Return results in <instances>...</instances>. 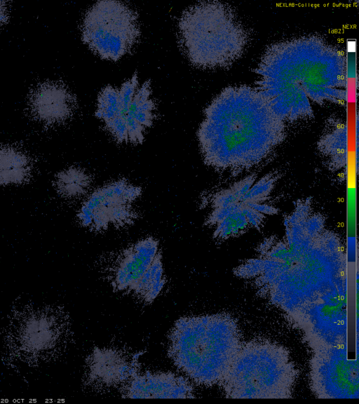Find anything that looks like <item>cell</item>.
I'll list each match as a JSON object with an SVG mask.
<instances>
[{"label": "cell", "instance_id": "1", "mask_svg": "<svg viewBox=\"0 0 359 404\" xmlns=\"http://www.w3.org/2000/svg\"><path fill=\"white\" fill-rule=\"evenodd\" d=\"M234 274L253 280L259 295L291 318L325 293L346 286V253L323 215L301 200L285 217L283 234L264 239Z\"/></svg>", "mask_w": 359, "mask_h": 404}, {"label": "cell", "instance_id": "2", "mask_svg": "<svg viewBox=\"0 0 359 404\" xmlns=\"http://www.w3.org/2000/svg\"><path fill=\"white\" fill-rule=\"evenodd\" d=\"M255 88L285 121L308 119L314 107L346 98V61L336 46L316 36L269 46L255 70Z\"/></svg>", "mask_w": 359, "mask_h": 404}, {"label": "cell", "instance_id": "3", "mask_svg": "<svg viewBox=\"0 0 359 404\" xmlns=\"http://www.w3.org/2000/svg\"><path fill=\"white\" fill-rule=\"evenodd\" d=\"M285 123L255 87L225 88L205 109L197 132L204 161L227 173L250 170L282 144Z\"/></svg>", "mask_w": 359, "mask_h": 404}, {"label": "cell", "instance_id": "4", "mask_svg": "<svg viewBox=\"0 0 359 404\" xmlns=\"http://www.w3.org/2000/svg\"><path fill=\"white\" fill-rule=\"evenodd\" d=\"M242 343L230 314L184 316L169 332L168 355L192 382L220 386Z\"/></svg>", "mask_w": 359, "mask_h": 404}, {"label": "cell", "instance_id": "5", "mask_svg": "<svg viewBox=\"0 0 359 404\" xmlns=\"http://www.w3.org/2000/svg\"><path fill=\"white\" fill-rule=\"evenodd\" d=\"M180 48L190 63L204 69L232 66L245 52L249 35L231 7L219 1L192 5L177 20Z\"/></svg>", "mask_w": 359, "mask_h": 404}, {"label": "cell", "instance_id": "6", "mask_svg": "<svg viewBox=\"0 0 359 404\" xmlns=\"http://www.w3.org/2000/svg\"><path fill=\"white\" fill-rule=\"evenodd\" d=\"M297 376L286 347L255 339L243 342L220 387L231 398H290Z\"/></svg>", "mask_w": 359, "mask_h": 404}, {"label": "cell", "instance_id": "7", "mask_svg": "<svg viewBox=\"0 0 359 404\" xmlns=\"http://www.w3.org/2000/svg\"><path fill=\"white\" fill-rule=\"evenodd\" d=\"M278 180L275 173L250 174L212 194L206 224L213 237L224 241L261 229L278 212L273 194Z\"/></svg>", "mask_w": 359, "mask_h": 404}, {"label": "cell", "instance_id": "8", "mask_svg": "<svg viewBox=\"0 0 359 404\" xmlns=\"http://www.w3.org/2000/svg\"><path fill=\"white\" fill-rule=\"evenodd\" d=\"M81 39L102 59L117 61L129 53L140 36L136 11L121 1L101 0L86 12L81 26Z\"/></svg>", "mask_w": 359, "mask_h": 404}, {"label": "cell", "instance_id": "9", "mask_svg": "<svg viewBox=\"0 0 359 404\" xmlns=\"http://www.w3.org/2000/svg\"><path fill=\"white\" fill-rule=\"evenodd\" d=\"M310 388L318 398H358V365L346 344L310 346Z\"/></svg>", "mask_w": 359, "mask_h": 404}, {"label": "cell", "instance_id": "10", "mask_svg": "<svg viewBox=\"0 0 359 404\" xmlns=\"http://www.w3.org/2000/svg\"><path fill=\"white\" fill-rule=\"evenodd\" d=\"M309 346L346 344V286L330 290L290 318Z\"/></svg>", "mask_w": 359, "mask_h": 404}, {"label": "cell", "instance_id": "11", "mask_svg": "<svg viewBox=\"0 0 359 404\" xmlns=\"http://www.w3.org/2000/svg\"><path fill=\"white\" fill-rule=\"evenodd\" d=\"M142 354L119 348H95L86 360L85 384L91 391H119L142 370Z\"/></svg>", "mask_w": 359, "mask_h": 404}, {"label": "cell", "instance_id": "12", "mask_svg": "<svg viewBox=\"0 0 359 404\" xmlns=\"http://www.w3.org/2000/svg\"><path fill=\"white\" fill-rule=\"evenodd\" d=\"M160 251L156 238L142 239L109 258L103 274L115 292L130 295Z\"/></svg>", "mask_w": 359, "mask_h": 404}, {"label": "cell", "instance_id": "13", "mask_svg": "<svg viewBox=\"0 0 359 404\" xmlns=\"http://www.w3.org/2000/svg\"><path fill=\"white\" fill-rule=\"evenodd\" d=\"M128 398H189L194 389L189 379L171 372L140 371L118 391Z\"/></svg>", "mask_w": 359, "mask_h": 404}, {"label": "cell", "instance_id": "14", "mask_svg": "<svg viewBox=\"0 0 359 404\" xmlns=\"http://www.w3.org/2000/svg\"><path fill=\"white\" fill-rule=\"evenodd\" d=\"M28 105L36 119L44 123L53 124L63 122L73 115L76 100L64 83L46 81L31 92Z\"/></svg>", "mask_w": 359, "mask_h": 404}, {"label": "cell", "instance_id": "15", "mask_svg": "<svg viewBox=\"0 0 359 404\" xmlns=\"http://www.w3.org/2000/svg\"><path fill=\"white\" fill-rule=\"evenodd\" d=\"M151 95V81L147 80L138 86L129 105L126 125L128 142L132 144L142 142L146 129L156 118V105Z\"/></svg>", "mask_w": 359, "mask_h": 404}, {"label": "cell", "instance_id": "16", "mask_svg": "<svg viewBox=\"0 0 359 404\" xmlns=\"http://www.w3.org/2000/svg\"><path fill=\"white\" fill-rule=\"evenodd\" d=\"M346 123L344 119L332 120L318 142L319 152L334 170H342L347 165L349 141Z\"/></svg>", "mask_w": 359, "mask_h": 404}, {"label": "cell", "instance_id": "17", "mask_svg": "<svg viewBox=\"0 0 359 404\" xmlns=\"http://www.w3.org/2000/svg\"><path fill=\"white\" fill-rule=\"evenodd\" d=\"M165 283L162 255L160 251L135 285L130 296L141 303L151 304L162 291Z\"/></svg>", "mask_w": 359, "mask_h": 404}, {"label": "cell", "instance_id": "18", "mask_svg": "<svg viewBox=\"0 0 359 404\" xmlns=\"http://www.w3.org/2000/svg\"><path fill=\"white\" fill-rule=\"evenodd\" d=\"M29 170L27 157L11 147H0V183L17 184L23 181Z\"/></svg>", "mask_w": 359, "mask_h": 404}, {"label": "cell", "instance_id": "19", "mask_svg": "<svg viewBox=\"0 0 359 404\" xmlns=\"http://www.w3.org/2000/svg\"><path fill=\"white\" fill-rule=\"evenodd\" d=\"M137 73L125 81L119 90V111L117 116L109 124L105 126L114 139L120 143L128 142L126 119L132 98L138 88Z\"/></svg>", "mask_w": 359, "mask_h": 404}, {"label": "cell", "instance_id": "20", "mask_svg": "<svg viewBox=\"0 0 359 404\" xmlns=\"http://www.w3.org/2000/svg\"><path fill=\"white\" fill-rule=\"evenodd\" d=\"M119 111V90L110 85L103 88L98 94L95 116L103 121L104 126L117 116Z\"/></svg>", "mask_w": 359, "mask_h": 404}, {"label": "cell", "instance_id": "21", "mask_svg": "<svg viewBox=\"0 0 359 404\" xmlns=\"http://www.w3.org/2000/svg\"><path fill=\"white\" fill-rule=\"evenodd\" d=\"M87 175L78 168H69L57 178V185L65 195L74 196L81 194L88 186Z\"/></svg>", "mask_w": 359, "mask_h": 404}, {"label": "cell", "instance_id": "22", "mask_svg": "<svg viewBox=\"0 0 359 404\" xmlns=\"http://www.w3.org/2000/svg\"><path fill=\"white\" fill-rule=\"evenodd\" d=\"M8 14L9 11L6 2L0 1V27L6 23Z\"/></svg>", "mask_w": 359, "mask_h": 404}]
</instances>
